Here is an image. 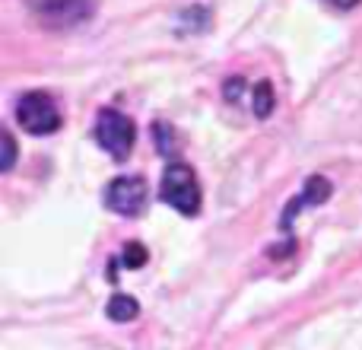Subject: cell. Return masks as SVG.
<instances>
[{
  "instance_id": "cell-1",
  "label": "cell",
  "mask_w": 362,
  "mask_h": 350,
  "mask_svg": "<svg viewBox=\"0 0 362 350\" xmlns=\"http://www.w3.org/2000/svg\"><path fill=\"white\" fill-rule=\"evenodd\" d=\"M159 201H165L172 210L185 213V217H197L200 185H197V175H194L191 166L172 163L169 169H165L163 181H159Z\"/></svg>"
},
{
  "instance_id": "cell-2",
  "label": "cell",
  "mask_w": 362,
  "mask_h": 350,
  "mask_svg": "<svg viewBox=\"0 0 362 350\" xmlns=\"http://www.w3.org/2000/svg\"><path fill=\"white\" fill-rule=\"evenodd\" d=\"M95 140L112 159H127L134 150V140H137V128L118 108H105L95 118Z\"/></svg>"
},
{
  "instance_id": "cell-3",
  "label": "cell",
  "mask_w": 362,
  "mask_h": 350,
  "mask_svg": "<svg viewBox=\"0 0 362 350\" xmlns=\"http://www.w3.org/2000/svg\"><path fill=\"white\" fill-rule=\"evenodd\" d=\"M16 121L23 125L25 134L45 137V134H54L61 128V108L48 93H25L16 102Z\"/></svg>"
},
{
  "instance_id": "cell-4",
  "label": "cell",
  "mask_w": 362,
  "mask_h": 350,
  "mask_svg": "<svg viewBox=\"0 0 362 350\" xmlns=\"http://www.w3.org/2000/svg\"><path fill=\"white\" fill-rule=\"evenodd\" d=\"M102 201L118 217H137V213H144L146 201H150V185L140 175H121V179H112L105 185Z\"/></svg>"
},
{
  "instance_id": "cell-5",
  "label": "cell",
  "mask_w": 362,
  "mask_h": 350,
  "mask_svg": "<svg viewBox=\"0 0 362 350\" xmlns=\"http://www.w3.org/2000/svg\"><path fill=\"white\" fill-rule=\"evenodd\" d=\"M29 6L45 26L64 29V26L86 23L95 10V0H29Z\"/></svg>"
},
{
  "instance_id": "cell-6",
  "label": "cell",
  "mask_w": 362,
  "mask_h": 350,
  "mask_svg": "<svg viewBox=\"0 0 362 350\" xmlns=\"http://www.w3.org/2000/svg\"><path fill=\"white\" fill-rule=\"evenodd\" d=\"M334 194V185L325 179V175H312V179L305 181V188H302V194L299 198H293V204L286 207V213H283V220H280V226L283 230H293V217L302 210V207H315V204H325L327 198Z\"/></svg>"
},
{
  "instance_id": "cell-7",
  "label": "cell",
  "mask_w": 362,
  "mask_h": 350,
  "mask_svg": "<svg viewBox=\"0 0 362 350\" xmlns=\"http://www.w3.org/2000/svg\"><path fill=\"white\" fill-rule=\"evenodd\" d=\"M105 315L112 322H134L140 315V306L134 296H124V293H115L112 300L105 303Z\"/></svg>"
},
{
  "instance_id": "cell-8",
  "label": "cell",
  "mask_w": 362,
  "mask_h": 350,
  "mask_svg": "<svg viewBox=\"0 0 362 350\" xmlns=\"http://www.w3.org/2000/svg\"><path fill=\"white\" fill-rule=\"evenodd\" d=\"M276 99H274V86H270L267 80L255 83V93H251V112H255V118H267L270 112H274Z\"/></svg>"
},
{
  "instance_id": "cell-9",
  "label": "cell",
  "mask_w": 362,
  "mask_h": 350,
  "mask_svg": "<svg viewBox=\"0 0 362 350\" xmlns=\"http://www.w3.org/2000/svg\"><path fill=\"white\" fill-rule=\"evenodd\" d=\"M146 249L140 242H127L124 249H121V264H124V268H144L146 264Z\"/></svg>"
},
{
  "instance_id": "cell-10",
  "label": "cell",
  "mask_w": 362,
  "mask_h": 350,
  "mask_svg": "<svg viewBox=\"0 0 362 350\" xmlns=\"http://www.w3.org/2000/svg\"><path fill=\"white\" fill-rule=\"evenodd\" d=\"M13 159H16V140H13L10 131H4V163H0V169L10 172L13 169Z\"/></svg>"
},
{
  "instance_id": "cell-11",
  "label": "cell",
  "mask_w": 362,
  "mask_h": 350,
  "mask_svg": "<svg viewBox=\"0 0 362 350\" xmlns=\"http://www.w3.org/2000/svg\"><path fill=\"white\" fill-rule=\"evenodd\" d=\"M331 6H337V10H353V6L359 4V0H327Z\"/></svg>"
}]
</instances>
